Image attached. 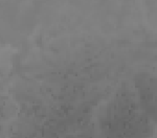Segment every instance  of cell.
<instances>
[{
    "mask_svg": "<svg viewBox=\"0 0 157 138\" xmlns=\"http://www.w3.org/2000/svg\"><path fill=\"white\" fill-rule=\"evenodd\" d=\"M131 95L121 94L106 108L101 120L104 138H147L151 125Z\"/></svg>",
    "mask_w": 157,
    "mask_h": 138,
    "instance_id": "obj_1",
    "label": "cell"
}]
</instances>
